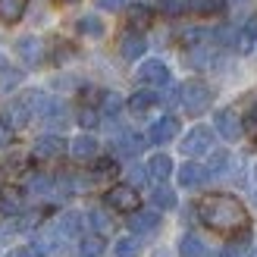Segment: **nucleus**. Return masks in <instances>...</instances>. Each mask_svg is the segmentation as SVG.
<instances>
[{
  "instance_id": "obj_32",
  "label": "nucleus",
  "mask_w": 257,
  "mask_h": 257,
  "mask_svg": "<svg viewBox=\"0 0 257 257\" xmlns=\"http://www.w3.org/2000/svg\"><path fill=\"white\" fill-rule=\"evenodd\" d=\"M100 251H104V238L100 235H88L82 241V257H97Z\"/></svg>"
},
{
  "instance_id": "obj_39",
  "label": "nucleus",
  "mask_w": 257,
  "mask_h": 257,
  "mask_svg": "<svg viewBox=\"0 0 257 257\" xmlns=\"http://www.w3.org/2000/svg\"><path fill=\"white\" fill-rule=\"evenodd\" d=\"M13 138H16V128H13L7 119H0V148H10Z\"/></svg>"
},
{
  "instance_id": "obj_35",
  "label": "nucleus",
  "mask_w": 257,
  "mask_h": 257,
  "mask_svg": "<svg viewBox=\"0 0 257 257\" xmlns=\"http://www.w3.org/2000/svg\"><path fill=\"white\" fill-rule=\"evenodd\" d=\"M191 0H160V10L166 13V16H179V13L188 10Z\"/></svg>"
},
{
  "instance_id": "obj_37",
  "label": "nucleus",
  "mask_w": 257,
  "mask_h": 257,
  "mask_svg": "<svg viewBox=\"0 0 257 257\" xmlns=\"http://www.w3.org/2000/svg\"><path fill=\"white\" fill-rule=\"evenodd\" d=\"M119 110H122V100L116 94H104V116H119Z\"/></svg>"
},
{
  "instance_id": "obj_18",
  "label": "nucleus",
  "mask_w": 257,
  "mask_h": 257,
  "mask_svg": "<svg viewBox=\"0 0 257 257\" xmlns=\"http://www.w3.org/2000/svg\"><path fill=\"white\" fill-rule=\"evenodd\" d=\"M69 151H72V157H75V160H94V154H97V141H94V135H79V138H72Z\"/></svg>"
},
{
  "instance_id": "obj_38",
  "label": "nucleus",
  "mask_w": 257,
  "mask_h": 257,
  "mask_svg": "<svg viewBox=\"0 0 257 257\" xmlns=\"http://www.w3.org/2000/svg\"><path fill=\"white\" fill-rule=\"evenodd\" d=\"M29 191H35V195H44V191H50V179H47V176H32V179H29Z\"/></svg>"
},
{
  "instance_id": "obj_31",
  "label": "nucleus",
  "mask_w": 257,
  "mask_h": 257,
  "mask_svg": "<svg viewBox=\"0 0 257 257\" xmlns=\"http://www.w3.org/2000/svg\"><path fill=\"white\" fill-rule=\"evenodd\" d=\"M128 22H132V29H148L151 25V10L148 7H132L128 10Z\"/></svg>"
},
{
  "instance_id": "obj_21",
  "label": "nucleus",
  "mask_w": 257,
  "mask_h": 257,
  "mask_svg": "<svg viewBox=\"0 0 257 257\" xmlns=\"http://www.w3.org/2000/svg\"><path fill=\"white\" fill-rule=\"evenodd\" d=\"M22 210V191L19 188H0V213L16 216Z\"/></svg>"
},
{
  "instance_id": "obj_10",
  "label": "nucleus",
  "mask_w": 257,
  "mask_h": 257,
  "mask_svg": "<svg viewBox=\"0 0 257 257\" xmlns=\"http://www.w3.org/2000/svg\"><path fill=\"white\" fill-rule=\"evenodd\" d=\"M145 50H148V41H145V35L141 32H128V35H122V41H119V54H122V60H141L145 57Z\"/></svg>"
},
{
  "instance_id": "obj_25",
  "label": "nucleus",
  "mask_w": 257,
  "mask_h": 257,
  "mask_svg": "<svg viewBox=\"0 0 257 257\" xmlns=\"http://www.w3.org/2000/svg\"><path fill=\"white\" fill-rule=\"evenodd\" d=\"M151 201H154V207H160V210H173L176 207V191L166 188V185H157L151 191Z\"/></svg>"
},
{
  "instance_id": "obj_19",
  "label": "nucleus",
  "mask_w": 257,
  "mask_h": 257,
  "mask_svg": "<svg viewBox=\"0 0 257 257\" xmlns=\"http://www.w3.org/2000/svg\"><path fill=\"white\" fill-rule=\"evenodd\" d=\"M41 119H44L50 128H63V125H66V104H63V100H47Z\"/></svg>"
},
{
  "instance_id": "obj_8",
  "label": "nucleus",
  "mask_w": 257,
  "mask_h": 257,
  "mask_svg": "<svg viewBox=\"0 0 257 257\" xmlns=\"http://www.w3.org/2000/svg\"><path fill=\"white\" fill-rule=\"evenodd\" d=\"M216 132H220L226 141H238L241 138V116L232 107H226V110L216 113Z\"/></svg>"
},
{
  "instance_id": "obj_15",
  "label": "nucleus",
  "mask_w": 257,
  "mask_h": 257,
  "mask_svg": "<svg viewBox=\"0 0 257 257\" xmlns=\"http://www.w3.org/2000/svg\"><path fill=\"white\" fill-rule=\"evenodd\" d=\"M213 60H216V50L210 44H195L188 50V66H195V69H210Z\"/></svg>"
},
{
  "instance_id": "obj_30",
  "label": "nucleus",
  "mask_w": 257,
  "mask_h": 257,
  "mask_svg": "<svg viewBox=\"0 0 257 257\" xmlns=\"http://www.w3.org/2000/svg\"><path fill=\"white\" fill-rule=\"evenodd\" d=\"M79 32L88 35V38H100L104 35V22H100L97 16H82L79 19Z\"/></svg>"
},
{
  "instance_id": "obj_12",
  "label": "nucleus",
  "mask_w": 257,
  "mask_h": 257,
  "mask_svg": "<svg viewBox=\"0 0 257 257\" xmlns=\"http://www.w3.org/2000/svg\"><path fill=\"white\" fill-rule=\"evenodd\" d=\"M160 226V213L157 210H135L128 216V229L138 235V232H154Z\"/></svg>"
},
{
  "instance_id": "obj_28",
  "label": "nucleus",
  "mask_w": 257,
  "mask_h": 257,
  "mask_svg": "<svg viewBox=\"0 0 257 257\" xmlns=\"http://www.w3.org/2000/svg\"><path fill=\"white\" fill-rule=\"evenodd\" d=\"M229 166H232V157H229L226 151H216L213 157H210V170H207V173H210V176H226Z\"/></svg>"
},
{
  "instance_id": "obj_24",
  "label": "nucleus",
  "mask_w": 257,
  "mask_h": 257,
  "mask_svg": "<svg viewBox=\"0 0 257 257\" xmlns=\"http://www.w3.org/2000/svg\"><path fill=\"white\" fill-rule=\"evenodd\" d=\"M154 104H157V94L154 91H138V94H132V100H128V110H132L135 116H145Z\"/></svg>"
},
{
  "instance_id": "obj_26",
  "label": "nucleus",
  "mask_w": 257,
  "mask_h": 257,
  "mask_svg": "<svg viewBox=\"0 0 257 257\" xmlns=\"http://www.w3.org/2000/svg\"><path fill=\"white\" fill-rule=\"evenodd\" d=\"M251 248V232L245 229L241 232V238H235V241H229V245L223 248V254L220 257H245V251Z\"/></svg>"
},
{
  "instance_id": "obj_40",
  "label": "nucleus",
  "mask_w": 257,
  "mask_h": 257,
  "mask_svg": "<svg viewBox=\"0 0 257 257\" xmlns=\"http://www.w3.org/2000/svg\"><path fill=\"white\" fill-rule=\"evenodd\" d=\"M79 122H82L85 128H94V125H97V113H94L91 107H82V113H79Z\"/></svg>"
},
{
  "instance_id": "obj_20",
  "label": "nucleus",
  "mask_w": 257,
  "mask_h": 257,
  "mask_svg": "<svg viewBox=\"0 0 257 257\" xmlns=\"http://www.w3.org/2000/svg\"><path fill=\"white\" fill-rule=\"evenodd\" d=\"M25 7H29V0H0V22L16 25L25 16Z\"/></svg>"
},
{
  "instance_id": "obj_45",
  "label": "nucleus",
  "mask_w": 257,
  "mask_h": 257,
  "mask_svg": "<svg viewBox=\"0 0 257 257\" xmlns=\"http://www.w3.org/2000/svg\"><path fill=\"white\" fill-rule=\"evenodd\" d=\"M254 198H257V182H254Z\"/></svg>"
},
{
  "instance_id": "obj_11",
  "label": "nucleus",
  "mask_w": 257,
  "mask_h": 257,
  "mask_svg": "<svg viewBox=\"0 0 257 257\" xmlns=\"http://www.w3.org/2000/svg\"><path fill=\"white\" fill-rule=\"evenodd\" d=\"M207 166H201V163H195V160H188L182 170H179V185L182 188H201L204 182H207Z\"/></svg>"
},
{
  "instance_id": "obj_3",
  "label": "nucleus",
  "mask_w": 257,
  "mask_h": 257,
  "mask_svg": "<svg viewBox=\"0 0 257 257\" xmlns=\"http://www.w3.org/2000/svg\"><path fill=\"white\" fill-rule=\"evenodd\" d=\"M210 148H213V132L207 125H195L182 138V154L185 157H201V154H207Z\"/></svg>"
},
{
  "instance_id": "obj_22",
  "label": "nucleus",
  "mask_w": 257,
  "mask_h": 257,
  "mask_svg": "<svg viewBox=\"0 0 257 257\" xmlns=\"http://www.w3.org/2000/svg\"><path fill=\"white\" fill-rule=\"evenodd\" d=\"M254 41H257V19L245 22L235 32V50H238V54H248V50H254Z\"/></svg>"
},
{
  "instance_id": "obj_44",
  "label": "nucleus",
  "mask_w": 257,
  "mask_h": 257,
  "mask_svg": "<svg viewBox=\"0 0 257 257\" xmlns=\"http://www.w3.org/2000/svg\"><path fill=\"white\" fill-rule=\"evenodd\" d=\"M248 122H251V125H254V128H257V104H254V107H251V116H248Z\"/></svg>"
},
{
  "instance_id": "obj_13",
  "label": "nucleus",
  "mask_w": 257,
  "mask_h": 257,
  "mask_svg": "<svg viewBox=\"0 0 257 257\" xmlns=\"http://www.w3.org/2000/svg\"><path fill=\"white\" fill-rule=\"evenodd\" d=\"M16 50L25 60V66H38V63L44 60V44L38 41V38H22V41L16 44Z\"/></svg>"
},
{
  "instance_id": "obj_33",
  "label": "nucleus",
  "mask_w": 257,
  "mask_h": 257,
  "mask_svg": "<svg viewBox=\"0 0 257 257\" xmlns=\"http://www.w3.org/2000/svg\"><path fill=\"white\" fill-rule=\"evenodd\" d=\"M88 223L97 229V235H107L110 232V220H107L104 210H91V213H88Z\"/></svg>"
},
{
  "instance_id": "obj_4",
  "label": "nucleus",
  "mask_w": 257,
  "mask_h": 257,
  "mask_svg": "<svg viewBox=\"0 0 257 257\" xmlns=\"http://www.w3.org/2000/svg\"><path fill=\"white\" fill-rule=\"evenodd\" d=\"M107 207L119 210V213H135L138 210V191H135V185H113L107 191Z\"/></svg>"
},
{
  "instance_id": "obj_42",
  "label": "nucleus",
  "mask_w": 257,
  "mask_h": 257,
  "mask_svg": "<svg viewBox=\"0 0 257 257\" xmlns=\"http://www.w3.org/2000/svg\"><path fill=\"white\" fill-rule=\"evenodd\" d=\"M7 257H38V251L35 248H13Z\"/></svg>"
},
{
  "instance_id": "obj_1",
  "label": "nucleus",
  "mask_w": 257,
  "mask_h": 257,
  "mask_svg": "<svg viewBox=\"0 0 257 257\" xmlns=\"http://www.w3.org/2000/svg\"><path fill=\"white\" fill-rule=\"evenodd\" d=\"M198 216L204 220V226L216 229V232H238L248 226L245 204L232 195H207L198 204Z\"/></svg>"
},
{
  "instance_id": "obj_34",
  "label": "nucleus",
  "mask_w": 257,
  "mask_h": 257,
  "mask_svg": "<svg viewBox=\"0 0 257 257\" xmlns=\"http://www.w3.org/2000/svg\"><path fill=\"white\" fill-rule=\"evenodd\" d=\"M22 82V72H16V69H0V88H4V91H10V88H16Z\"/></svg>"
},
{
  "instance_id": "obj_36",
  "label": "nucleus",
  "mask_w": 257,
  "mask_h": 257,
  "mask_svg": "<svg viewBox=\"0 0 257 257\" xmlns=\"http://www.w3.org/2000/svg\"><path fill=\"white\" fill-rule=\"evenodd\" d=\"M116 160H100L97 166H94V179H110V176H116Z\"/></svg>"
},
{
  "instance_id": "obj_41",
  "label": "nucleus",
  "mask_w": 257,
  "mask_h": 257,
  "mask_svg": "<svg viewBox=\"0 0 257 257\" xmlns=\"http://www.w3.org/2000/svg\"><path fill=\"white\" fill-rule=\"evenodd\" d=\"M125 4H128V0H97L100 10H122Z\"/></svg>"
},
{
  "instance_id": "obj_16",
  "label": "nucleus",
  "mask_w": 257,
  "mask_h": 257,
  "mask_svg": "<svg viewBox=\"0 0 257 257\" xmlns=\"http://www.w3.org/2000/svg\"><path fill=\"white\" fill-rule=\"evenodd\" d=\"M57 226H60V232H63V238H79L82 235V226H85V216L82 213H75V210H69V213H63L60 220H57Z\"/></svg>"
},
{
  "instance_id": "obj_43",
  "label": "nucleus",
  "mask_w": 257,
  "mask_h": 257,
  "mask_svg": "<svg viewBox=\"0 0 257 257\" xmlns=\"http://www.w3.org/2000/svg\"><path fill=\"white\" fill-rule=\"evenodd\" d=\"M145 179H148V173H145V170H132V182H135V185H141Z\"/></svg>"
},
{
  "instance_id": "obj_27",
  "label": "nucleus",
  "mask_w": 257,
  "mask_h": 257,
  "mask_svg": "<svg viewBox=\"0 0 257 257\" xmlns=\"http://www.w3.org/2000/svg\"><path fill=\"white\" fill-rule=\"evenodd\" d=\"M191 10L201 16H220L226 10V0H191Z\"/></svg>"
},
{
  "instance_id": "obj_17",
  "label": "nucleus",
  "mask_w": 257,
  "mask_h": 257,
  "mask_svg": "<svg viewBox=\"0 0 257 257\" xmlns=\"http://www.w3.org/2000/svg\"><path fill=\"white\" fill-rule=\"evenodd\" d=\"M145 145H148V141L141 135H135V132H122L116 138V151L122 154V157H138V154L145 151Z\"/></svg>"
},
{
  "instance_id": "obj_14",
  "label": "nucleus",
  "mask_w": 257,
  "mask_h": 257,
  "mask_svg": "<svg viewBox=\"0 0 257 257\" xmlns=\"http://www.w3.org/2000/svg\"><path fill=\"white\" fill-rule=\"evenodd\" d=\"M170 173H173V160L166 157V154H154V157L148 160V176L154 179V182H166L170 179Z\"/></svg>"
},
{
  "instance_id": "obj_29",
  "label": "nucleus",
  "mask_w": 257,
  "mask_h": 257,
  "mask_svg": "<svg viewBox=\"0 0 257 257\" xmlns=\"http://www.w3.org/2000/svg\"><path fill=\"white\" fill-rule=\"evenodd\" d=\"M141 254V241L135 235H125L116 241V257H138Z\"/></svg>"
},
{
  "instance_id": "obj_6",
  "label": "nucleus",
  "mask_w": 257,
  "mask_h": 257,
  "mask_svg": "<svg viewBox=\"0 0 257 257\" xmlns=\"http://www.w3.org/2000/svg\"><path fill=\"white\" fill-rule=\"evenodd\" d=\"M63 241H66V238H63L60 226H57V223H47L41 232L35 235V251H38V254H54V251L63 248Z\"/></svg>"
},
{
  "instance_id": "obj_9",
  "label": "nucleus",
  "mask_w": 257,
  "mask_h": 257,
  "mask_svg": "<svg viewBox=\"0 0 257 257\" xmlns=\"http://www.w3.org/2000/svg\"><path fill=\"white\" fill-rule=\"evenodd\" d=\"M179 135V119L176 116H163L151 125V132H148V141L151 145H170V141Z\"/></svg>"
},
{
  "instance_id": "obj_5",
  "label": "nucleus",
  "mask_w": 257,
  "mask_h": 257,
  "mask_svg": "<svg viewBox=\"0 0 257 257\" xmlns=\"http://www.w3.org/2000/svg\"><path fill=\"white\" fill-rule=\"evenodd\" d=\"M138 82L151 85V88H163L170 82V69H166V63H160V60H145L138 66Z\"/></svg>"
},
{
  "instance_id": "obj_7",
  "label": "nucleus",
  "mask_w": 257,
  "mask_h": 257,
  "mask_svg": "<svg viewBox=\"0 0 257 257\" xmlns=\"http://www.w3.org/2000/svg\"><path fill=\"white\" fill-rule=\"evenodd\" d=\"M63 151H66V141L60 135H41L35 141V148H32V157L35 160H57Z\"/></svg>"
},
{
  "instance_id": "obj_2",
  "label": "nucleus",
  "mask_w": 257,
  "mask_h": 257,
  "mask_svg": "<svg viewBox=\"0 0 257 257\" xmlns=\"http://www.w3.org/2000/svg\"><path fill=\"white\" fill-rule=\"evenodd\" d=\"M179 100H182V110H185V113H191V116H201V113L210 110L213 91H210V85L191 79V82H185L182 88H179Z\"/></svg>"
},
{
  "instance_id": "obj_23",
  "label": "nucleus",
  "mask_w": 257,
  "mask_h": 257,
  "mask_svg": "<svg viewBox=\"0 0 257 257\" xmlns=\"http://www.w3.org/2000/svg\"><path fill=\"white\" fill-rule=\"evenodd\" d=\"M179 257H207V245L198 238V235H182V241H179Z\"/></svg>"
},
{
  "instance_id": "obj_46",
  "label": "nucleus",
  "mask_w": 257,
  "mask_h": 257,
  "mask_svg": "<svg viewBox=\"0 0 257 257\" xmlns=\"http://www.w3.org/2000/svg\"><path fill=\"white\" fill-rule=\"evenodd\" d=\"M248 257H257V251H251V254H248Z\"/></svg>"
}]
</instances>
